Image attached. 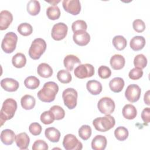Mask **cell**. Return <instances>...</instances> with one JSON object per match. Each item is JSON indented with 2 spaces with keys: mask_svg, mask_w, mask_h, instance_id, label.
<instances>
[{
  "mask_svg": "<svg viewBox=\"0 0 150 150\" xmlns=\"http://www.w3.org/2000/svg\"><path fill=\"white\" fill-rule=\"evenodd\" d=\"M58 91L59 86L55 82L48 81L45 83L42 88L38 91L37 96L43 102L50 103L54 100Z\"/></svg>",
  "mask_w": 150,
  "mask_h": 150,
  "instance_id": "6da1fadb",
  "label": "cell"
},
{
  "mask_svg": "<svg viewBox=\"0 0 150 150\" xmlns=\"http://www.w3.org/2000/svg\"><path fill=\"white\" fill-rule=\"evenodd\" d=\"M16 109L17 103L14 99L9 98L4 101L0 111L1 126H2L6 120L13 117Z\"/></svg>",
  "mask_w": 150,
  "mask_h": 150,
  "instance_id": "7a4b0ae2",
  "label": "cell"
},
{
  "mask_svg": "<svg viewBox=\"0 0 150 150\" xmlns=\"http://www.w3.org/2000/svg\"><path fill=\"white\" fill-rule=\"evenodd\" d=\"M115 124V120L110 114L96 118L93 121V125L95 129L100 132H106L111 129Z\"/></svg>",
  "mask_w": 150,
  "mask_h": 150,
  "instance_id": "3957f363",
  "label": "cell"
},
{
  "mask_svg": "<svg viewBox=\"0 0 150 150\" xmlns=\"http://www.w3.org/2000/svg\"><path fill=\"white\" fill-rule=\"evenodd\" d=\"M46 49V43L42 38H36L32 42L29 49V55L33 60L39 59Z\"/></svg>",
  "mask_w": 150,
  "mask_h": 150,
  "instance_id": "277c9868",
  "label": "cell"
},
{
  "mask_svg": "<svg viewBox=\"0 0 150 150\" xmlns=\"http://www.w3.org/2000/svg\"><path fill=\"white\" fill-rule=\"evenodd\" d=\"M17 41V35L13 32H9L5 34L2 40L1 48L5 53H11L16 49Z\"/></svg>",
  "mask_w": 150,
  "mask_h": 150,
  "instance_id": "5b68a950",
  "label": "cell"
},
{
  "mask_svg": "<svg viewBox=\"0 0 150 150\" xmlns=\"http://www.w3.org/2000/svg\"><path fill=\"white\" fill-rule=\"evenodd\" d=\"M77 92L73 88H67L62 93L64 104L70 110L74 108L77 105Z\"/></svg>",
  "mask_w": 150,
  "mask_h": 150,
  "instance_id": "8992f818",
  "label": "cell"
},
{
  "mask_svg": "<svg viewBox=\"0 0 150 150\" xmlns=\"http://www.w3.org/2000/svg\"><path fill=\"white\" fill-rule=\"evenodd\" d=\"M94 66L89 63L81 64L74 70L75 76L80 79L91 77L94 74Z\"/></svg>",
  "mask_w": 150,
  "mask_h": 150,
  "instance_id": "52a82bcc",
  "label": "cell"
},
{
  "mask_svg": "<svg viewBox=\"0 0 150 150\" xmlns=\"http://www.w3.org/2000/svg\"><path fill=\"white\" fill-rule=\"evenodd\" d=\"M97 107L101 113L108 115L111 114L114 112L115 105L112 99L108 97H104L98 101Z\"/></svg>",
  "mask_w": 150,
  "mask_h": 150,
  "instance_id": "ba28073f",
  "label": "cell"
},
{
  "mask_svg": "<svg viewBox=\"0 0 150 150\" xmlns=\"http://www.w3.org/2000/svg\"><path fill=\"white\" fill-rule=\"evenodd\" d=\"M63 145L66 150H81L83 148L82 143L71 134H68L64 136Z\"/></svg>",
  "mask_w": 150,
  "mask_h": 150,
  "instance_id": "9c48e42d",
  "label": "cell"
},
{
  "mask_svg": "<svg viewBox=\"0 0 150 150\" xmlns=\"http://www.w3.org/2000/svg\"><path fill=\"white\" fill-rule=\"evenodd\" d=\"M67 31V26L63 22H59L56 24H54L52 29V38L57 41L61 40L66 36Z\"/></svg>",
  "mask_w": 150,
  "mask_h": 150,
  "instance_id": "30bf717a",
  "label": "cell"
},
{
  "mask_svg": "<svg viewBox=\"0 0 150 150\" xmlns=\"http://www.w3.org/2000/svg\"><path fill=\"white\" fill-rule=\"evenodd\" d=\"M141 93V90L139 86L132 84L129 85L125 91V96L128 101L131 103H135L139 100Z\"/></svg>",
  "mask_w": 150,
  "mask_h": 150,
  "instance_id": "8fae6325",
  "label": "cell"
},
{
  "mask_svg": "<svg viewBox=\"0 0 150 150\" xmlns=\"http://www.w3.org/2000/svg\"><path fill=\"white\" fill-rule=\"evenodd\" d=\"M63 9L67 12L73 15H78L81 11V4L79 0H63Z\"/></svg>",
  "mask_w": 150,
  "mask_h": 150,
  "instance_id": "7c38bea8",
  "label": "cell"
},
{
  "mask_svg": "<svg viewBox=\"0 0 150 150\" xmlns=\"http://www.w3.org/2000/svg\"><path fill=\"white\" fill-rule=\"evenodd\" d=\"M73 39L77 45L84 46L90 42V36L86 30H79L74 33Z\"/></svg>",
  "mask_w": 150,
  "mask_h": 150,
  "instance_id": "4fadbf2b",
  "label": "cell"
},
{
  "mask_svg": "<svg viewBox=\"0 0 150 150\" xmlns=\"http://www.w3.org/2000/svg\"><path fill=\"white\" fill-rule=\"evenodd\" d=\"M13 21V16L11 12L7 10H3L0 12V29H6Z\"/></svg>",
  "mask_w": 150,
  "mask_h": 150,
  "instance_id": "5bb4252c",
  "label": "cell"
},
{
  "mask_svg": "<svg viewBox=\"0 0 150 150\" xmlns=\"http://www.w3.org/2000/svg\"><path fill=\"white\" fill-rule=\"evenodd\" d=\"M1 87L6 91L13 92L16 91L19 86L17 80L12 78H5L1 81Z\"/></svg>",
  "mask_w": 150,
  "mask_h": 150,
  "instance_id": "9a60e30c",
  "label": "cell"
},
{
  "mask_svg": "<svg viewBox=\"0 0 150 150\" xmlns=\"http://www.w3.org/2000/svg\"><path fill=\"white\" fill-rule=\"evenodd\" d=\"M107 141L105 136L97 135L92 139L91 148L94 150H104L107 146Z\"/></svg>",
  "mask_w": 150,
  "mask_h": 150,
  "instance_id": "2e32d148",
  "label": "cell"
},
{
  "mask_svg": "<svg viewBox=\"0 0 150 150\" xmlns=\"http://www.w3.org/2000/svg\"><path fill=\"white\" fill-rule=\"evenodd\" d=\"M15 142L21 149H26L30 142V138L26 132H21L15 137Z\"/></svg>",
  "mask_w": 150,
  "mask_h": 150,
  "instance_id": "e0dca14e",
  "label": "cell"
},
{
  "mask_svg": "<svg viewBox=\"0 0 150 150\" xmlns=\"http://www.w3.org/2000/svg\"><path fill=\"white\" fill-rule=\"evenodd\" d=\"M15 134L14 132L10 129H5L1 132V140L2 142L6 145L12 144L15 140Z\"/></svg>",
  "mask_w": 150,
  "mask_h": 150,
  "instance_id": "ac0fdd59",
  "label": "cell"
},
{
  "mask_svg": "<svg viewBox=\"0 0 150 150\" xmlns=\"http://www.w3.org/2000/svg\"><path fill=\"white\" fill-rule=\"evenodd\" d=\"M110 63L114 70H118L124 67L125 63V60L122 55L116 54L111 57Z\"/></svg>",
  "mask_w": 150,
  "mask_h": 150,
  "instance_id": "d6986e66",
  "label": "cell"
},
{
  "mask_svg": "<svg viewBox=\"0 0 150 150\" xmlns=\"http://www.w3.org/2000/svg\"><path fill=\"white\" fill-rule=\"evenodd\" d=\"M86 88L88 91L92 95H98L103 89L102 84L98 81L96 80H91L87 81L86 84Z\"/></svg>",
  "mask_w": 150,
  "mask_h": 150,
  "instance_id": "ffe728a7",
  "label": "cell"
},
{
  "mask_svg": "<svg viewBox=\"0 0 150 150\" xmlns=\"http://www.w3.org/2000/svg\"><path fill=\"white\" fill-rule=\"evenodd\" d=\"M129 45L133 50L139 51L145 46V39L142 36H135L130 40Z\"/></svg>",
  "mask_w": 150,
  "mask_h": 150,
  "instance_id": "44dd1931",
  "label": "cell"
},
{
  "mask_svg": "<svg viewBox=\"0 0 150 150\" xmlns=\"http://www.w3.org/2000/svg\"><path fill=\"white\" fill-rule=\"evenodd\" d=\"M125 85L124 81L121 77H114L109 82V87L114 93H120L122 91Z\"/></svg>",
  "mask_w": 150,
  "mask_h": 150,
  "instance_id": "7402d4cb",
  "label": "cell"
},
{
  "mask_svg": "<svg viewBox=\"0 0 150 150\" xmlns=\"http://www.w3.org/2000/svg\"><path fill=\"white\" fill-rule=\"evenodd\" d=\"M80 60L76 56L73 54L67 55L63 60L64 66L69 71H71L73 70L74 64H80Z\"/></svg>",
  "mask_w": 150,
  "mask_h": 150,
  "instance_id": "603a6c76",
  "label": "cell"
},
{
  "mask_svg": "<svg viewBox=\"0 0 150 150\" xmlns=\"http://www.w3.org/2000/svg\"><path fill=\"white\" fill-rule=\"evenodd\" d=\"M37 72L40 77L43 78H49L53 74V69L48 64L46 63H42L38 66Z\"/></svg>",
  "mask_w": 150,
  "mask_h": 150,
  "instance_id": "cb8c5ba5",
  "label": "cell"
},
{
  "mask_svg": "<svg viewBox=\"0 0 150 150\" xmlns=\"http://www.w3.org/2000/svg\"><path fill=\"white\" fill-rule=\"evenodd\" d=\"M45 135L47 139L52 142H57L60 138V131L54 127H49L45 129Z\"/></svg>",
  "mask_w": 150,
  "mask_h": 150,
  "instance_id": "d4e9b609",
  "label": "cell"
},
{
  "mask_svg": "<svg viewBox=\"0 0 150 150\" xmlns=\"http://www.w3.org/2000/svg\"><path fill=\"white\" fill-rule=\"evenodd\" d=\"M122 113L125 118L128 120H133L136 117L137 111L134 105L131 104H127L122 108Z\"/></svg>",
  "mask_w": 150,
  "mask_h": 150,
  "instance_id": "484cf974",
  "label": "cell"
},
{
  "mask_svg": "<svg viewBox=\"0 0 150 150\" xmlns=\"http://www.w3.org/2000/svg\"><path fill=\"white\" fill-rule=\"evenodd\" d=\"M21 104L22 108L25 110H32L34 108L35 105L36 100L34 97H33L32 96L29 94H26L21 98Z\"/></svg>",
  "mask_w": 150,
  "mask_h": 150,
  "instance_id": "4316f807",
  "label": "cell"
},
{
  "mask_svg": "<svg viewBox=\"0 0 150 150\" xmlns=\"http://www.w3.org/2000/svg\"><path fill=\"white\" fill-rule=\"evenodd\" d=\"M27 11L30 15L36 16L40 11V4L38 1L30 0L27 4Z\"/></svg>",
  "mask_w": 150,
  "mask_h": 150,
  "instance_id": "83f0119b",
  "label": "cell"
},
{
  "mask_svg": "<svg viewBox=\"0 0 150 150\" xmlns=\"http://www.w3.org/2000/svg\"><path fill=\"white\" fill-rule=\"evenodd\" d=\"M12 64L16 68H22L26 63V58L25 55L22 53H17L12 59Z\"/></svg>",
  "mask_w": 150,
  "mask_h": 150,
  "instance_id": "f1b7e54d",
  "label": "cell"
},
{
  "mask_svg": "<svg viewBox=\"0 0 150 150\" xmlns=\"http://www.w3.org/2000/svg\"><path fill=\"white\" fill-rule=\"evenodd\" d=\"M112 45L118 50H124L127 45L126 39L121 35H117L112 39Z\"/></svg>",
  "mask_w": 150,
  "mask_h": 150,
  "instance_id": "f546056e",
  "label": "cell"
},
{
  "mask_svg": "<svg viewBox=\"0 0 150 150\" xmlns=\"http://www.w3.org/2000/svg\"><path fill=\"white\" fill-rule=\"evenodd\" d=\"M46 15L50 20H57L60 16V11L57 5L49 6L46 9Z\"/></svg>",
  "mask_w": 150,
  "mask_h": 150,
  "instance_id": "4dcf8cb0",
  "label": "cell"
},
{
  "mask_svg": "<svg viewBox=\"0 0 150 150\" xmlns=\"http://www.w3.org/2000/svg\"><path fill=\"white\" fill-rule=\"evenodd\" d=\"M24 84L26 88L34 90L39 87L40 84V80L36 77L30 76L25 79L24 80Z\"/></svg>",
  "mask_w": 150,
  "mask_h": 150,
  "instance_id": "1f68e13d",
  "label": "cell"
},
{
  "mask_svg": "<svg viewBox=\"0 0 150 150\" xmlns=\"http://www.w3.org/2000/svg\"><path fill=\"white\" fill-rule=\"evenodd\" d=\"M128 129L122 126L118 127L114 131V136L118 141H123L127 139L128 137Z\"/></svg>",
  "mask_w": 150,
  "mask_h": 150,
  "instance_id": "d6a6232c",
  "label": "cell"
},
{
  "mask_svg": "<svg viewBox=\"0 0 150 150\" xmlns=\"http://www.w3.org/2000/svg\"><path fill=\"white\" fill-rule=\"evenodd\" d=\"M57 79L62 83L67 84L71 81V75L70 72L66 70H60L57 73Z\"/></svg>",
  "mask_w": 150,
  "mask_h": 150,
  "instance_id": "836d02e7",
  "label": "cell"
},
{
  "mask_svg": "<svg viewBox=\"0 0 150 150\" xmlns=\"http://www.w3.org/2000/svg\"><path fill=\"white\" fill-rule=\"evenodd\" d=\"M18 32L24 36H27L32 34L33 32V28L30 24L25 22L21 23L18 26Z\"/></svg>",
  "mask_w": 150,
  "mask_h": 150,
  "instance_id": "e575fe53",
  "label": "cell"
},
{
  "mask_svg": "<svg viewBox=\"0 0 150 150\" xmlns=\"http://www.w3.org/2000/svg\"><path fill=\"white\" fill-rule=\"evenodd\" d=\"M147 64V59L143 54H137L134 59V65L135 67L141 69H144Z\"/></svg>",
  "mask_w": 150,
  "mask_h": 150,
  "instance_id": "d590c367",
  "label": "cell"
},
{
  "mask_svg": "<svg viewBox=\"0 0 150 150\" xmlns=\"http://www.w3.org/2000/svg\"><path fill=\"white\" fill-rule=\"evenodd\" d=\"M91 128L88 125H83L79 129V136L83 140L86 141L91 135Z\"/></svg>",
  "mask_w": 150,
  "mask_h": 150,
  "instance_id": "8d00e7d4",
  "label": "cell"
},
{
  "mask_svg": "<svg viewBox=\"0 0 150 150\" xmlns=\"http://www.w3.org/2000/svg\"><path fill=\"white\" fill-rule=\"evenodd\" d=\"M49 110L53 114L56 120H60L65 116V111L64 109L59 105H53L50 107Z\"/></svg>",
  "mask_w": 150,
  "mask_h": 150,
  "instance_id": "74e56055",
  "label": "cell"
},
{
  "mask_svg": "<svg viewBox=\"0 0 150 150\" xmlns=\"http://www.w3.org/2000/svg\"><path fill=\"white\" fill-rule=\"evenodd\" d=\"M40 119L42 122L46 125L53 123L54 120H55L53 114L50 110L45 111L43 112H42L40 115Z\"/></svg>",
  "mask_w": 150,
  "mask_h": 150,
  "instance_id": "f35d334b",
  "label": "cell"
},
{
  "mask_svg": "<svg viewBox=\"0 0 150 150\" xmlns=\"http://www.w3.org/2000/svg\"><path fill=\"white\" fill-rule=\"evenodd\" d=\"M71 29L74 33L79 30H86L87 29V25L83 20H77L73 22Z\"/></svg>",
  "mask_w": 150,
  "mask_h": 150,
  "instance_id": "ab89813d",
  "label": "cell"
},
{
  "mask_svg": "<svg viewBox=\"0 0 150 150\" xmlns=\"http://www.w3.org/2000/svg\"><path fill=\"white\" fill-rule=\"evenodd\" d=\"M98 74L100 78L106 79L111 76V71L108 67L106 66H101L98 67Z\"/></svg>",
  "mask_w": 150,
  "mask_h": 150,
  "instance_id": "60d3db41",
  "label": "cell"
},
{
  "mask_svg": "<svg viewBox=\"0 0 150 150\" xmlns=\"http://www.w3.org/2000/svg\"><path fill=\"white\" fill-rule=\"evenodd\" d=\"M132 27L135 32L141 33L145 29V24L142 20L137 19L134 21L132 23Z\"/></svg>",
  "mask_w": 150,
  "mask_h": 150,
  "instance_id": "b9f144b4",
  "label": "cell"
},
{
  "mask_svg": "<svg viewBox=\"0 0 150 150\" xmlns=\"http://www.w3.org/2000/svg\"><path fill=\"white\" fill-rule=\"evenodd\" d=\"M143 76V71L142 69L137 68V67H134L132 69H131L128 74V76L129 79L131 80H138L142 76Z\"/></svg>",
  "mask_w": 150,
  "mask_h": 150,
  "instance_id": "7bdbcfd3",
  "label": "cell"
},
{
  "mask_svg": "<svg viewBox=\"0 0 150 150\" xmlns=\"http://www.w3.org/2000/svg\"><path fill=\"white\" fill-rule=\"evenodd\" d=\"M42 130V126L38 122H32L29 127V131L33 135H39Z\"/></svg>",
  "mask_w": 150,
  "mask_h": 150,
  "instance_id": "ee69618b",
  "label": "cell"
},
{
  "mask_svg": "<svg viewBox=\"0 0 150 150\" xmlns=\"http://www.w3.org/2000/svg\"><path fill=\"white\" fill-rule=\"evenodd\" d=\"M48 148V145L45 141L38 139L33 144L32 149L33 150H47Z\"/></svg>",
  "mask_w": 150,
  "mask_h": 150,
  "instance_id": "f6af8a7d",
  "label": "cell"
},
{
  "mask_svg": "<svg viewBox=\"0 0 150 150\" xmlns=\"http://www.w3.org/2000/svg\"><path fill=\"white\" fill-rule=\"evenodd\" d=\"M141 118L144 122L149 123L150 121V108L149 107L145 108L141 113Z\"/></svg>",
  "mask_w": 150,
  "mask_h": 150,
  "instance_id": "bcb514c9",
  "label": "cell"
},
{
  "mask_svg": "<svg viewBox=\"0 0 150 150\" xmlns=\"http://www.w3.org/2000/svg\"><path fill=\"white\" fill-rule=\"evenodd\" d=\"M144 100L145 103L148 105H150V103H149V90H148L144 94Z\"/></svg>",
  "mask_w": 150,
  "mask_h": 150,
  "instance_id": "7dc6e473",
  "label": "cell"
}]
</instances>
